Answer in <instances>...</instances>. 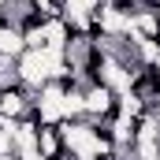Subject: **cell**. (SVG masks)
Masks as SVG:
<instances>
[{"instance_id":"obj_1","label":"cell","mask_w":160,"mask_h":160,"mask_svg":"<svg viewBox=\"0 0 160 160\" xmlns=\"http://www.w3.org/2000/svg\"><path fill=\"white\" fill-rule=\"evenodd\" d=\"M52 63H56V52H45V48H26L19 56V82L38 93L41 86L52 82Z\"/></svg>"},{"instance_id":"obj_2","label":"cell","mask_w":160,"mask_h":160,"mask_svg":"<svg viewBox=\"0 0 160 160\" xmlns=\"http://www.w3.org/2000/svg\"><path fill=\"white\" fill-rule=\"evenodd\" d=\"M116 97H119V93H112V89H108V86H101V82H82V104H86V119L104 123L112 112H116Z\"/></svg>"},{"instance_id":"obj_3","label":"cell","mask_w":160,"mask_h":160,"mask_svg":"<svg viewBox=\"0 0 160 160\" xmlns=\"http://www.w3.org/2000/svg\"><path fill=\"white\" fill-rule=\"evenodd\" d=\"M30 108H34V93H30L26 86H8V89H0V116L22 119V116H30Z\"/></svg>"},{"instance_id":"obj_4","label":"cell","mask_w":160,"mask_h":160,"mask_svg":"<svg viewBox=\"0 0 160 160\" xmlns=\"http://www.w3.org/2000/svg\"><path fill=\"white\" fill-rule=\"evenodd\" d=\"M38 153H41L45 160H63V157H67V145H63L60 123H56V127L41 123V130H38Z\"/></svg>"},{"instance_id":"obj_5","label":"cell","mask_w":160,"mask_h":160,"mask_svg":"<svg viewBox=\"0 0 160 160\" xmlns=\"http://www.w3.org/2000/svg\"><path fill=\"white\" fill-rule=\"evenodd\" d=\"M67 41H71V26L63 19H45V52L63 56L67 52Z\"/></svg>"},{"instance_id":"obj_6","label":"cell","mask_w":160,"mask_h":160,"mask_svg":"<svg viewBox=\"0 0 160 160\" xmlns=\"http://www.w3.org/2000/svg\"><path fill=\"white\" fill-rule=\"evenodd\" d=\"M22 52H26V41H22V30H19L15 22L0 19V56H11V60H19Z\"/></svg>"},{"instance_id":"obj_7","label":"cell","mask_w":160,"mask_h":160,"mask_svg":"<svg viewBox=\"0 0 160 160\" xmlns=\"http://www.w3.org/2000/svg\"><path fill=\"white\" fill-rule=\"evenodd\" d=\"M0 160H19V157H15V153H8V157H0Z\"/></svg>"}]
</instances>
